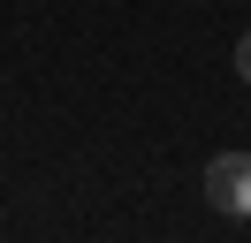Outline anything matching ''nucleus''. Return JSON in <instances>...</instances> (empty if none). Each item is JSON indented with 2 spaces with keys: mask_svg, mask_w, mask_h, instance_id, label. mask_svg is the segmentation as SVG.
Wrapping results in <instances>:
<instances>
[{
  "mask_svg": "<svg viewBox=\"0 0 251 243\" xmlns=\"http://www.w3.org/2000/svg\"><path fill=\"white\" fill-rule=\"evenodd\" d=\"M236 76H244V84H251V30H244V38H236Z\"/></svg>",
  "mask_w": 251,
  "mask_h": 243,
  "instance_id": "2",
  "label": "nucleus"
},
{
  "mask_svg": "<svg viewBox=\"0 0 251 243\" xmlns=\"http://www.w3.org/2000/svg\"><path fill=\"white\" fill-rule=\"evenodd\" d=\"M205 205L228 213V220H251V152H213L205 160Z\"/></svg>",
  "mask_w": 251,
  "mask_h": 243,
  "instance_id": "1",
  "label": "nucleus"
}]
</instances>
